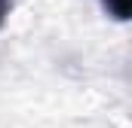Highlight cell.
<instances>
[{
  "label": "cell",
  "instance_id": "1",
  "mask_svg": "<svg viewBox=\"0 0 132 128\" xmlns=\"http://www.w3.org/2000/svg\"><path fill=\"white\" fill-rule=\"evenodd\" d=\"M101 9L117 22H132V0H101Z\"/></svg>",
  "mask_w": 132,
  "mask_h": 128
},
{
  "label": "cell",
  "instance_id": "2",
  "mask_svg": "<svg viewBox=\"0 0 132 128\" xmlns=\"http://www.w3.org/2000/svg\"><path fill=\"white\" fill-rule=\"evenodd\" d=\"M9 6H12V0H0V28H3V22L9 15Z\"/></svg>",
  "mask_w": 132,
  "mask_h": 128
}]
</instances>
